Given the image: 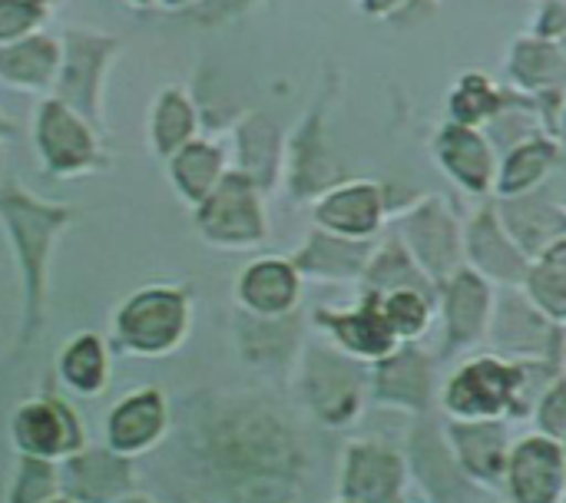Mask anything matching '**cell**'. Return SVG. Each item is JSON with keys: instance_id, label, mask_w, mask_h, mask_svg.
Wrapping results in <instances>:
<instances>
[{"instance_id": "obj_10", "label": "cell", "mask_w": 566, "mask_h": 503, "mask_svg": "<svg viewBox=\"0 0 566 503\" xmlns=\"http://www.w3.org/2000/svg\"><path fill=\"white\" fill-rule=\"evenodd\" d=\"M514 491L521 503H554L560 494L564 464L557 448L551 444H524L514 458Z\"/></svg>"}, {"instance_id": "obj_23", "label": "cell", "mask_w": 566, "mask_h": 503, "mask_svg": "<svg viewBox=\"0 0 566 503\" xmlns=\"http://www.w3.org/2000/svg\"><path fill=\"white\" fill-rule=\"evenodd\" d=\"M166 3H179V0H166Z\"/></svg>"}, {"instance_id": "obj_13", "label": "cell", "mask_w": 566, "mask_h": 503, "mask_svg": "<svg viewBox=\"0 0 566 503\" xmlns=\"http://www.w3.org/2000/svg\"><path fill=\"white\" fill-rule=\"evenodd\" d=\"M189 129H192V113H189L186 99L176 90H166L153 113V146L163 156L179 153L182 143L189 139Z\"/></svg>"}, {"instance_id": "obj_4", "label": "cell", "mask_w": 566, "mask_h": 503, "mask_svg": "<svg viewBox=\"0 0 566 503\" xmlns=\"http://www.w3.org/2000/svg\"><path fill=\"white\" fill-rule=\"evenodd\" d=\"M116 342L136 355H163L169 352L186 328V302L169 289H146L126 298L113 318Z\"/></svg>"}, {"instance_id": "obj_18", "label": "cell", "mask_w": 566, "mask_h": 503, "mask_svg": "<svg viewBox=\"0 0 566 503\" xmlns=\"http://www.w3.org/2000/svg\"><path fill=\"white\" fill-rule=\"evenodd\" d=\"M391 315H395V322H398L401 328H408V332H411V328H418V325H421V315H424V312H421V305H418L415 298L398 295V298H395V305H391Z\"/></svg>"}, {"instance_id": "obj_24", "label": "cell", "mask_w": 566, "mask_h": 503, "mask_svg": "<svg viewBox=\"0 0 566 503\" xmlns=\"http://www.w3.org/2000/svg\"><path fill=\"white\" fill-rule=\"evenodd\" d=\"M126 503H146V501H126Z\"/></svg>"}, {"instance_id": "obj_5", "label": "cell", "mask_w": 566, "mask_h": 503, "mask_svg": "<svg viewBox=\"0 0 566 503\" xmlns=\"http://www.w3.org/2000/svg\"><path fill=\"white\" fill-rule=\"evenodd\" d=\"M10 434H13V448L20 451V458L60 464V461L83 451L80 418L70 411L66 401H60L53 395H40V398L23 401L13 411Z\"/></svg>"}, {"instance_id": "obj_6", "label": "cell", "mask_w": 566, "mask_h": 503, "mask_svg": "<svg viewBox=\"0 0 566 503\" xmlns=\"http://www.w3.org/2000/svg\"><path fill=\"white\" fill-rule=\"evenodd\" d=\"M63 63V43L56 36L30 33L13 43H0V83L27 93H53Z\"/></svg>"}, {"instance_id": "obj_11", "label": "cell", "mask_w": 566, "mask_h": 503, "mask_svg": "<svg viewBox=\"0 0 566 503\" xmlns=\"http://www.w3.org/2000/svg\"><path fill=\"white\" fill-rule=\"evenodd\" d=\"M348 488L358 501L385 503L398 488V464L378 451H358L348 468Z\"/></svg>"}, {"instance_id": "obj_17", "label": "cell", "mask_w": 566, "mask_h": 503, "mask_svg": "<svg viewBox=\"0 0 566 503\" xmlns=\"http://www.w3.org/2000/svg\"><path fill=\"white\" fill-rule=\"evenodd\" d=\"M245 295L259 305V308H282L289 298V275L282 269H272V282H262L259 269L249 275Z\"/></svg>"}, {"instance_id": "obj_25", "label": "cell", "mask_w": 566, "mask_h": 503, "mask_svg": "<svg viewBox=\"0 0 566 503\" xmlns=\"http://www.w3.org/2000/svg\"><path fill=\"white\" fill-rule=\"evenodd\" d=\"M46 3H53V0H46Z\"/></svg>"}, {"instance_id": "obj_21", "label": "cell", "mask_w": 566, "mask_h": 503, "mask_svg": "<svg viewBox=\"0 0 566 503\" xmlns=\"http://www.w3.org/2000/svg\"><path fill=\"white\" fill-rule=\"evenodd\" d=\"M46 503H73V501H66V497L60 494V497H53V501H46Z\"/></svg>"}, {"instance_id": "obj_9", "label": "cell", "mask_w": 566, "mask_h": 503, "mask_svg": "<svg viewBox=\"0 0 566 503\" xmlns=\"http://www.w3.org/2000/svg\"><path fill=\"white\" fill-rule=\"evenodd\" d=\"M56 375L73 395H83V398L99 395L106 388V375H109V358H106L103 342L93 332L70 338L56 358Z\"/></svg>"}, {"instance_id": "obj_7", "label": "cell", "mask_w": 566, "mask_h": 503, "mask_svg": "<svg viewBox=\"0 0 566 503\" xmlns=\"http://www.w3.org/2000/svg\"><path fill=\"white\" fill-rule=\"evenodd\" d=\"M129 488V468L123 454L80 451L60 461V494L73 503H113Z\"/></svg>"}, {"instance_id": "obj_1", "label": "cell", "mask_w": 566, "mask_h": 503, "mask_svg": "<svg viewBox=\"0 0 566 503\" xmlns=\"http://www.w3.org/2000/svg\"><path fill=\"white\" fill-rule=\"evenodd\" d=\"M76 219L73 206L40 199L20 182L7 179L0 186V226L10 242L20 295H23V332L20 348H30L46 318V289H50V259L60 235Z\"/></svg>"}, {"instance_id": "obj_16", "label": "cell", "mask_w": 566, "mask_h": 503, "mask_svg": "<svg viewBox=\"0 0 566 503\" xmlns=\"http://www.w3.org/2000/svg\"><path fill=\"white\" fill-rule=\"evenodd\" d=\"M212 169H216V163H212V156H209L202 146H186V149H179L176 159H172L176 186H179L186 196H192V199H199V196L209 189Z\"/></svg>"}, {"instance_id": "obj_2", "label": "cell", "mask_w": 566, "mask_h": 503, "mask_svg": "<svg viewBox=\"0 0 566 503\" xmlns=\"http://www.w3.org/2000/svg\"><path fill=\"white\" fill-rule=\"evenodd\" d=\"M30 136H33V149H36L40 166L53 179L86 176V172L103 166L96 126L53 93H46L36 103Z\"/></svg>"}, {"instance_id": "obj_3", "label": "cell", "mask_w": 566, "mask_h": 503, "mask_svg": "<svg viewBox=\"0 0 566 503\" xmlns=\"http://www.w3.org/2000/svg\"><path fill=\"white\" fill-rule=\"evenodd\" d=\"M60 43H63V63H60L53 96H60L76 113H83L93 126H99L103 123V80L119 43L116 36H106L86 27H70L60 36Z\"/></svg>"}, {"instance_id": "obj_19", "label": "cell", "mask_w": 566, "mask_h": 503, "mask_svg": "<svg viewBox=\"0 0 566 503\" xmlns=\"http://www.w3.org/2000/svg\"><path fill=\"white\" fill-rule=\"evenodd\" d=\"M13 133H17V126H13V123L7 119V113L0 109V143H3V139H10Z\"/></svg>"}, {"instance_id": "obj_22", "label": "cell", "mask_w": 566, "mask_h": 503, "mask_svg": "<svg viewBox=\"0 0 566 503\" xmlns=\"http://www.w3.org/2000/svg\"><path fill=\"white\" fill-rule=\"evenodd\" d=\"M133 3H149V0H133Z\"/></svg>"}, {"instance_id": "obj_8", "label": "cell", "mask_w": 566, "mask_h": 503, "mask_svg": "<svg viewBox=\"0 0 566 503\" xmlns=\"http://www.w3.org/2000/svg\"><path fill=\"white\" fill-rule=\"evenodd\" d=\"M166 428V408L156 391H139L126 401H119L106 421V438L109 451L129 458L156 444V438Z\"/></svg>"}, {"instance_id": "obj_14", "label": "cell", "mask_w": 566, "mask_h": 503, "mask_svg": "<svg viewBox=\"0 0 566 503\" xmlns=\"http://www.w3.org/2000/svg\"><path fill=\"white\" fill-rule=\"evenodd\" d=\"M60 497V464L20 458V471L13 481L10 503H46Z\"/></svg>"}, {"instance_id": "obj_15", "label": "cell", "mask_w": 566, "mask_h": 503, "mask_svg": "<svg viewBox=\"0 0 566 503\" xmlns=\"http://www.w3.org/2000/svg\"><path fill=\"white\" fill-rule=\"evenodd\" d=\"M50 17L46 0H0V43L40 33Z\"/></svg>"}, {"instance_id": "obj_20", "label": "cell", "mask_w": 566, "mask_h": 503, "mask_svg": "<svg viewBox=\"0 0 566 503\" xmlns=\"http://www.w3.org/2000/svg\"><path fill=\"white\" fill-rule=\"evenodd\" d=\"M7 179H3V146H0V186H3Z\"/></svg>"}, {"instance_id": "obj_12", "label": "cell", "mask_w": 566, "mask_h": 503, "mask_svg": "<svg viewBox=\"0 0 566 503\" xmlns=\"http://www.w3.org/2000/svg\"><path fill=\"white\" fill-rule=\"evenodd\" d=\"M511 378L504 371H497L494 365L474 368L461 378V385L451 395V405L461 408L464 415H491L494 408H501V401L507 398Z\"/></svg>"}]
</instances>
